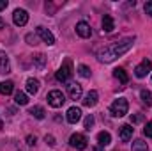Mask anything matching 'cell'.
I'll return each instance as SVG.
<instances>
[{"label": "cell", "instance_id": "obj_1", "mask_svg": "<svg viewBox=\"0 0 152 151\" xmlns=\"http://www.w3.org/2000/svg\"><path fill=\"white\" fill-rule=\"evenodd\" d=\"M133 44H134V38H126V39H122V41L112 43V44L104 46V48L97 53V61H99V62H104V64L113 62L115 59H118V57H122L124 53H127V52L133 48Z\"/></svg>", "mask_w": 152, "mask_h": 151}, {"label": "cell", "instance_id": "obj_2", "mask_svg": "<svg viewBox=\"0 0 152 151\" xmlns=\"http://www.w3.org/2000/svg\"><path fill=\"white\" fill-rule=\"evenodd\" d=\"M127 110H129V103H127L126 98H118L110 105V112H112L113 117H124L127 114Z\"/></svg>", "mask_w": 152, "mask_h": 151}, {"label": "cell", "instance_id": "obj_3", "mask_svg": "<svg viewBox=\"0 0 152 151\" xmlns=\"http://www.w3.org/2000/svg\"><path fill=\"white\" fill-rule=\"evenodd\" d=\"M46 100H48V103H50L53 109H58V107H62V105L66 103V96H64V93L58 91V89L50 91L48 96H46Z\"/></svg>", "mask_w": 152, "mask_h": 151}, {"label": "cell", "instance_id": "obj_4", "mask_svg": "<svg viewBox=\"0 0 152 151\" xmlns=\"http://www.w3.org/2000/svg\"><path fill=\"white\" fill-rule=\"evenodd\" d=\"M57 80L58 82H62V84H66V82H69L71 80V76H73V64H71V61L67 59L62 66H60V70L57 71Z\"/></svg>", "mask_w": 152, "mask_h": 151}, {"label": "cell", "instance_id": "obj_5", "mask_svg": "<svg viewBox=\"0 0 152 151\" xmlns=\"http://www.w3.org/2000/svg\"><path fill=\"white\" fill-rule=\"evenodd\" d=\"M151 71H152V62L149 59H143L142 64H138V66L134 68V75L138 76V78H145Z\"/></svg>", "mask_w": 152, "mask_h": 151}, {"label": "cell", "instance_id": "obj_6", "mask_svg": "<svg viewBox=\"0 0 152 151\" xmlns=\"http://www.w3.org/2000/svg\"><path fill=\"white\" fill-rule=\"evenodd\" d=\"M69 144L78 151L87 150V139H85V135H81V133H73L71 139H69Z\"/></svg>", "mask_w": 152, "mask_h": 151}, {"label": "cell", "instance_id": "obj_7", "mask_svg": "<svg viewBox=\"0 0 152 151\" xmlns=\"http://www.w3.org/2000/svg\"><path fill=\"white\" fill-rule=\"evenodd\" d=\"M12 21H14V25H18V27L27 25V21H28V13H27L25 9H16V11L12 13Z\"/></svg>", "mask_w": 152, "mask_h": 151}, {"label": "cell", "instance_id": "obj_8", "mask_svg": "<svg viewBox=\"0 0 152 151\" xmlns=\"http://www.w3.org/2000/svg\"><path fill=\"white\" fill-rule=\"evenodd\" d=\"M76 34L80 36V38H90L92 36V29H90V25L87 23V21H78L76 23Z\"/></svg>", "mask_w": 152, "mask_h": 151}, {"label": "cell", "instance_id": "obj_9", "mask_svg": "<svg viewBox=\"0 0 152 151\" xmlns=\"http://www.w3.org/2000/svg\"><path fill=\"white\" fill-rule=\"evenodd\" d=\"M37 36L42 39V41H44L48 46L55 44V36H53V34H51L48 29H44V27H37Z\"/></svg>", "mask_w": 152, "mask_h": 151}, {"label": "cell", "instance_id": "obj_10", "mask_svg": "<svg viewBox=\"0 0 152 151\" xmlns=\"http://www.w3.org/2000/svg\"><path fill=\"white\" fill-rule=\"evenodd\" d=\"M133 133H134V128H133L131 124H124V126H120V132H118L120 141H124V142L131 141V139H133Z\"/></svg>", "mask_w": 152, "mask_h": 151}, {"label": "cell", "instance_id": "obj_11", "mask_svg": "<svg viewBox=\"0 0 152 151\" xmlns=\"http://www.w3.org/2000/svg\"><path fill=\"white\" fill-rule=\"evenodd\" d=\"M67 93H69V98H71V100H80L81 94H83L81 85H80V84H75V82L67 85Z\"/></svg>", "mask_w": 152, "mask_h": 151}, {"label": "cell", "instance_id": "obj_12", "mask_svg": "<svg viewBox=\"0 0 152 151\" xmlns=\"http://www.w3.org/2000/svg\"><path fill=\"white\" fill-rule=\"evenodd\" d=\"M97 100H99L97 91H88V93L85 94V98H83V105H85V107H96Z\"/></svg>", "mask_w": 152, "mask_h": 151}, {"label": "cell", "instance_id": "obj_13", "mask_svg": "<svg viewBox=\"0 0 152 151\" xmlns=\"http://www.w3.org/2000/svg\"><path fill=\"white\" fill-rule=\"evenodd\" d=\"M0 73L5 75V73H11V62H9V57L5 52L0 50Z\"/></svg>", "mask_w": 152, "mask_h": 151}, {"label": "cell", "instance_id": "obj_14", "mask_svg": "<svg viewBox=\"0 0 152 151\" xmlns=\"http://www.w3.org/2000/svg\"><path fill=\"white\" fill-rule=\"evenodd\" d=\"M80 119H81V110H80L78 107H71V109L67 110V121H69L71 124H76Z\"/></svg>", "mask_w": 152, "mask_h": 151}, {"label": "cell", "instance_id": "obj_15", "mask_svg": "<svg viewBox=\"0 0 152 151\" xmlns=\"http://www.w3.org/2000/svg\"><path fill=\"white\" fill-rule=\"evenodd\" d=\"M115 29V23H113V18L110 14H104L103 16V30L104 32H113Z\"/></svg>", "mask_w": 152, "mask_h": 151}, {"label": "cell", "instance_id": "obj_16", "mask_svg": "<svg viewBox=\"0 0 152 151\" xmlns=\"http://www.w3.org/2000/svg\"><path fill=\"white\" fill-rule=\"evenodd\" d=\"M37 91H39V80L28 78L27 80V93L28 94H37Z\"/></svg>", "mask_w": 152, "mask_h": 151}, {"label": "cell", "instance_id": "obj_17", "mask_svg": "<svg viewBox=\"0 0 152 151\" xmlns=\"http://www.w3.org/2000/svg\"><path fill=\"white\" fill-rule=\"evenodd\" d=\"M12 91H14V84H12L11 80L0 82V93H2V94H5V96H7V94H11Z\"/></svg>", "mask_w": 152, "mask_h": 151}, {"label": "cell", "instance_id": "obj_18", "mask_svg": "<svg viewBox=\"0 0 152 151\" xmlns=\"http://www.w3.org/2000/svg\"><path fill=\"white\" fill-rule=\"evenodd\" d=\"M113 76L118 78L122 84H127V82H129V76H127V73H126L124 68H117V70H113Z\"/></svg>", "mask_w": 152, "mask_h": 151}, {"label": "cell", "instance_id": "obj_19", "mask_svg": "<svg viewBox=\"0 0 152 151\" xmlns=\"http://www.w3.org/2000/svg\"><path fill=\"white\" fill-rule=\"evenodd\" d=\"M97 142H99L101 146H108V144L112 142V135H110L108 132H99V133H97Z\"/></svg>", "mask_w": 152, "mask_h": 151}, {"label": "cell", "instance_id": "obj_20", "mask_svg": "<svg viewBox=\"0 0 152 151\" xmlns=\"http://www.w3.org/2000/svg\"><path fill=\"white\" fill-rule=\"evenodd\" d=\"M131 151H149V146H147V142H145V141L136 139V141L133 142V148H131Z\"/></svg>", "mask_w": 152, "mask_h": 151}, {"label": "cell", "instance_id": "obj_21", "mask_svg": "<svg viewBox=\"0 0 152 151\" xmlns=\"http://www.w3.org/2000/svg\"><path fill=\"white\" fill-rule=\"evenodd\" d=\"M28 114L32 115V117H36V119H44V115H46V112H44V109L42 107H32L30 110H28Z\"/></svg>", "mask_w": 152, "mask_h": 151}, {"label": "cell", "instance_id": "obj_22", "mask_svg": "<svg viewBox=\"0 0 152 151\" xmlns=\"http://www.w3.org/2000/svg\"><path fill=\"white\" fill-rule=\"evenodd\" d=\"M140 98H142V101H143L147 107H151V105H152V93H151V91L142 89V91H140Z\"/></svg>", "mask_w": 152, "mask_h": 151}, {"label": "cell", "instance_id": "obj_23", "mask_svg": "<svg viewBox=\"0 0 152 151\" xmlns=\"http://www.w3.org/2000/svg\"><path fill=\"white\" fill-rule=\"evenodd\" d=\"M14 101H16L18 105H27V103H28V98H27V94H25V93L18 91V93L14 94Z\"/></svg>", "mask_w": 152, "mask_h": 151}, {"label": "cell", "instance_id": "obj_24", "mask_svg": "<svg viewBox=\"0 0 152 151\" xmlns=\"http://www.w3.org/2000/svg\"><path fill=\"white\" fill-rule=\"evenodd\" d=\"M78 73L83 76V78H90V70H88V66H85V64H80V66H78Z\"/></svg>", "mask_w": 152, "mask_h": 151}, {"label": "cell", "instance_id": "obj_25", "mask_svg": "<svg viewBox=\"0 0 152 151\" xmlns=\"http://www.w3.org/2000/svg\"><path fill=\"white\" fill-rule=\"evenodd\" d=\"M92 126H94V115L88 114V115L85 117V130H90Z\"/></svg>", "mask_w": 152, "mask_h": 151}, {"label": "cell", "instance_id": "obj_26", "mask_svg": "<svg viewBox=\"0 0 152 151\" xmlns=\"http://www.w3.org/2000/svg\"><path fill=\"white\" fill-rule=\"evenodd\" d=\"M143 133H145L147 137H151V139H152V123H147V124H145V128H143Z\"/></svg>", "mask_w": 152, "mask_h": 151}, {"label": "cell", "instance_id": "obj_27", "mask_svg": "<svg viewBox=\"0 0 152 151\" xmlns=\"http://www.w3.org/2000/svg\"><path fill=\"white\" fill-rule=\"evenodd\" d=\"M143 121V115L142 114H136V115H131V123L136 124V123H142Z\"/></svg>", "mask_w": 152, "mask_h": 151}, {"label": "cell", "instance_id": "obj_28", "mask_svg": "<svg viewBox=\"0 0 152 151\" xmlns=\"http://www.w3.org/2000/svg\"><path fill=\"white\" fill-rule=\"evenodd\" d=\"M25 141H27V144H28V146H36V141H37V139H36V135H27V139H25Z\"/></svg>", "mask_w": 152, "mask_h": 151}, {"label": "cell", "instance_id": "obj_29", "mask_svg": "<svg viewBox=\"0 0 152 151\" xmlns=\"http://www.w3.org/2000/svg\"><path fill=\"white\" fill-rule=\"evenodd\" d=\"M44 141H46V144H48V146H55V144H57L53 135H46V137H44Z\"/></svg>", "mask_w": 152, "mask_h": 151}, {"label": "cell", "instance_id": "obj_30", "mask_svg": "<svg viewBox=\"0 0 152 151\" xmlns=\"http://www.w3.org/2000/svg\"><path fill=\"white\" fill-rule=\"evenodd\" d=\"M143 9H145V13H147L149 16H152V0H151V2H147V4H145V7H143Z\"/></svg>", "mask_w": 152, "mask_h": 151}, {"label": "cell", "instance_id": "obj_31", "mask_svg": "<svg viewBox=\"0 0 152 151\" xmlns=\"http://www.w3.org/2000/svg\"><path fill=\"white\" fill-rule=\"evenodd\" d=\"M36 61H37L39 66H42V64H44V55H41V53H39V55H36Z\"/></svg>", "mask_w": 152, "mask_h": 151}, {"label": "cell", "instance_id": "obj_32", "mask_svg": "<svg viewBox=\"0 0 152 151\" xmlns=\"http://www.w3.org/2000/svg\"><path fill=\"white\" fill-rule=\"evenodd\" d=\"M27 41H28V44H36V38H34V36H32V34H27Z\"/></svg>", "mask_w": 152, "mask_h": 151}, {"label": "cell", "instance_id": "obj_33", "mask_svg": "<svg viewBox=\"0 0 152 151\" xmlns=\"http://www.w3.org/2000/svg\"><path fill=\"white\" fill-rule=\"evenodd\" d=\"M7 7V0H0V11Z\"/></svg>", "mask_w": 152, "mask_h": 151}, {"label": "cell", "instance_id": "obj_34", "mask_svg": "<svg viewBox=\"0 0 152 151\" xmlns=\"http://www.w3.org/2000/svg\"><path fill=\"white\" fill-rule=\"evenodd\" d=\"M4 25H5V23H4V20H2V16H0V29H4Z\"/></svg>", "mask_w": 152, "mask_h": 151}, {"label": "cell", "instance_id": "obj_35", "mask_svg": "<svg viewBox=\"0 0 152 151\" xmlns=\"http://www.w3.org/2000/svg\"><path fill=\"white\" fill-rule=\"evenodd\" d=\"M0 130H4V121L0 119Z\"/></svg>", "mask_w": 152, "mask_h": 151}]
</instances>
